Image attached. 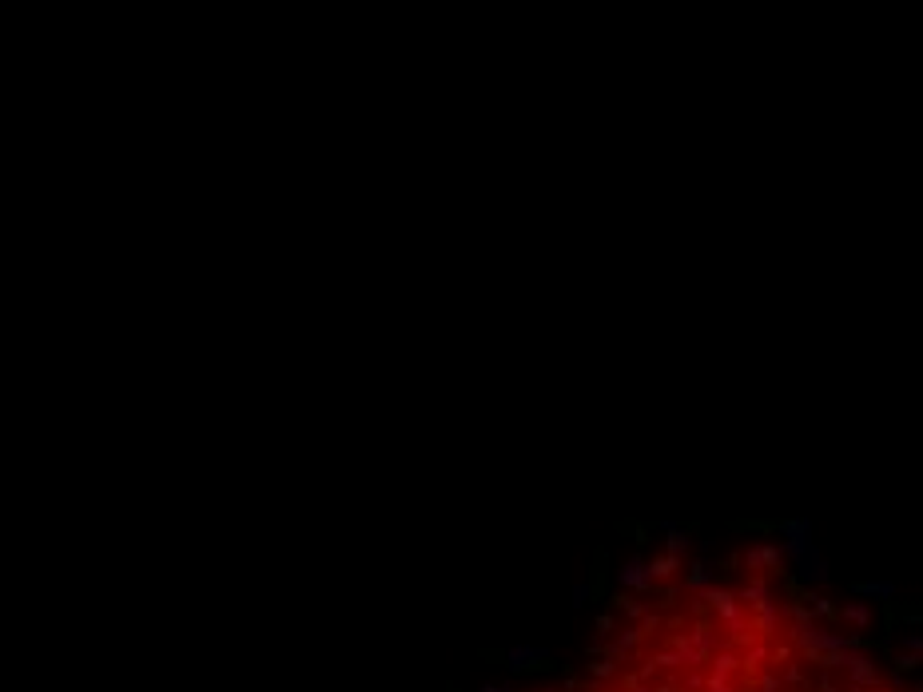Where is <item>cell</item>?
Listing matches in <instances>:
<instances>
[{
	"label": "cell",
	"mask_w": 923,
	"mask_h": 692,
	"mask_svg": "<svg viewBox=\"0 0 923 692\" xmlns=\"http://www.w3.org/2000/svg\"><path fill=\"white\" fill-rule=\"evenodd\" d=\"M589 597V585H573V605H585Z\"/></svg>",
	"instance_id": "cell-8"
},
{
	"label": "cell",
	"mask_w": 923,
	"mask_h": 692,
	"mask_svg": "<svg viewBox=\"0 0 923 692\" xmlns=\"http://www.w3.org/2000/svg\"><path fill=\"white\" fill-rule=\"evenodd\" d=\"M482 692H509V688H506V684H486Z\"/></svg>",
	"instance_id": "cell-9"
},
{
	"label": "cell",
	"mask_w": 923,
	"mask_h": 692,
	"mask_svg": "<svg viewBox=\"0 0 923 692\" xmlns=\"http://www.w3.org/2000/svg\"><path fill=\"white\" fill-rule=\"evenodd\" d=\"M621 585H629V589H649L653 577H649V565L641 557H629L625 561V569H621Z\"/></svg>",
	"instance_id": "cell-2"
},
{
	"label": "cell",
	"mask_w": 923,
	"mask_h": 692,
	"mask_svg": "<svg viewBox=\"0 0 923 692\" xmlns=\"http://www.w3.org/2000/svg\"><path fill=\"white\" fill-rule=\"evenodd\" d=\"M704 581H709V565H704V561H697V565H692V589H700Z\"/></svg>",
	"instance_id": "cell-7"
},
{
	"label": "cell",
	"mask_w": 923,
	"mask_h": 692,
	"mask_svg": "<svg viewBox=\"0 0 923 692\" xmlns=\"http://www.w3.org/2000/svg\"><path fill=\"white\" fill-rule=\"evenodd\" d=\"M506 661H509V672H529V669H546L549 652L546 649H509Z\"/></svg>",
	"instance_id": "cell-1"
},
{
	"label": "cell",
	"mask_w": 923,
	"mask_h": 692,
	"mask_svg": "<svg viewBox=\"0 0 923 692\" xmlns=\"http://www.w3.org/2000/svg\"><path fill=\"white\" fill-rule=\"evenodd\" d=\"M844 621L868 625V621H872V609H868V605H844Z\"/></svg>",
	"instance_id": "cell-5"
},
{
	"label": "cell",
	"mask_w": 923,
	"mask_h": 692,
	"mask_svg": "<svg viewBox=\"0 0 923 692\" xmlns=\"http://www.w3.org/2000/svg\"><path fill=\"white\" fill-rule=\"evenodd\" d=\"M860 597H875V601H892L895 597V585L892 581H860V585H852Z\"/></svg>",
	"instance_id": "cell-3"
},
{
	"label": "cell",
	"mask_w": 923,
	"mask_h": 692,
	"mask_svg": "<svg viewBox=\"0 0 923 692\" xmlns=\"http://www.w3.org/2000/svg\"><path fill=\"white\" fill-rule=\"evenodd\" d=\"M748 569H761V565H780V553L776 549H768V545H761V549H748Z\"/></svg>",
	"instance_id": "cell-4"
},
{
	"label": "cell",
	"mask_w": 923,
	"mask_h": 692,
	"mask_svg": "<svg viewBox=\"0 0 923 692\" xmlns=\"http://www.w3.org/2000/svg\"><path fill=\"white\" fill-rule=\"evenodd\" d=\"M669 530H673V525H669ZM680 549H689V537H685L680 530H673V537H669V553H673V557H680Z\"/></svg>",
	"instance_id": "cell-6"
}]
</instances>
